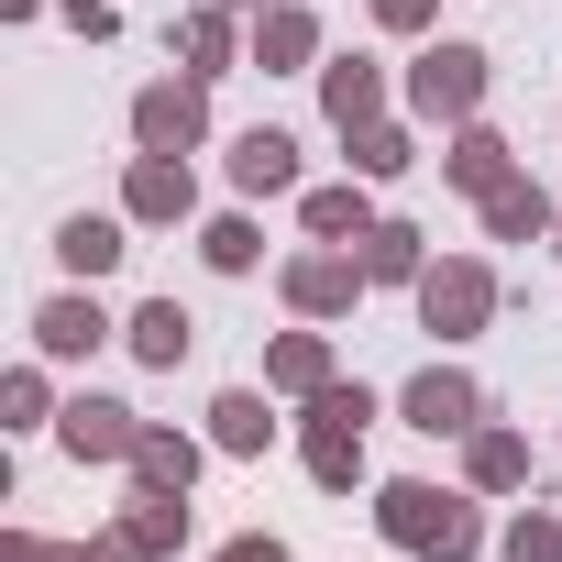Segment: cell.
<instances>
[{"label":"cell","instance_id":"5b68a950","mask_svg":"<svg viewBox=\"0 0 562 562\" xmlns=\"http://www.w3.org/2000/svg\"><path fill=\"white\" fill-rule=\"evenodd\" d=\"M210 144V78H144L133 89V155H199Z\"/></svg>","mask_w":562,"mask_h":562},{"label":"cell","instance_id":"f1b7e54d","mask_svg":"<svg viewBox=\"0 0 562 562\" xmlns=\"http://www.w3.org/2000/svg\"><path fill=\"white\" fill-rule=\"evenodd\" d=\"M496 562H562V507H518L496 529Z\"/></svg>","mask_w":562,"mask_h":562},{"label":"cell","instance_id":"3957f363","mask_svg":"<svg viewBox=\"0 0 562 562\" xmlns=\"http://www.w3.org/2000/svg\"><path fill=\"white\" fill-rule=\"evenodd\" d=\"M408 310H419V331H430L441 353H463L474 331H496L507 288H496V265H485V254H430V276L408 288Z\"/></svg>","mask_w":562,"mask_h":562},{"label":"cell","instance_id":"d590c367","mask_svg":"<svg viewBox=\"0 0 562 562\" xmlns=\"http://www.w3.org/2000/svg\"><path fill=\"white\" fill-rule=\"evenodd\" d=\"M34 12H45V0H0V23H34Z\"/></svg>","mask_w":562,"mask_h":562},{"label":"cell","instance_id":"ba28073f","mask_svg":"<svg viewBox=\"0 0 562 562\" xmlns=\"http://www.w3.org/2000/svg\"><path fill=\"white\" fill-rule=\"evenodd\" d=\"M100 342H122V321L100 310V288H56V299L34 310V353H45V364H89Z\"/></svg>","mask_w":562,"mask_h":562},{"label":"cell","instance_id":"74e56055","mask_svg":"<svg viewBox=\"0 0 562 562\" xmlns=\"http://www.w3.org/2000/svg\"><path fill=\"white\" fill-rule=\"evenodd\" d=\"M551 243H562V232H551Z\"/></svg>","mask_w":562,"mask_h":562},{"label":"cell","instance_id":"7c38bea8","mask_svg":"<svg viewBox=\"0 0 562 562\" xmlns=\"http://www.w3.org/2000/svg\"><path fill=\"white\" fill-rule=\"evenodd\" d=\"M529 474H540L529 430H507V419L463 430V485H474V496H529Z\"/></svg>","mask_w":562,"mask_h":562},{"label":"cell","instance_id":"836d02e7","mask_svg":"<svg viewBox=\"0 0 562 562\" xmlns=\"http://www.w3.org/2000/svg\"><path fill=\"white\" fill-rule=\"evenodd\" d=\"M210 562H288V540H276V529H243V540H221Z\"/></svg>","mask_w":562,"mask_h":562},{"label":"cell","instance_id":"4dcf8cb0","mask_svg":"<svg viewBox=\"0 0 562 562\" xmlns=\"http://www.w3.org/2000/svg\"><path fill=\"white\" fill-rule=\"evenodd\" d=\"M0 562H89V540H45V529H0Z\"/></svg>","mask_w":562,"mask_h":562},{"label":"cell","instance_id":"f546056e","mask_svg":"<svg viewBox=\"0 0 562 562\" xmlns=\"http://www.w3.org/2000/svg\"><path fill=\"white\" fill-rule=\"evenodd\" d=\"M299 463H310L321 496H353L364 485V441H299Z\"/></svg>","mask_w":562,"mask_h":562},{"label":"cell","instance_id":"ac0fdd59","mask_svg":"<svg viewBox=\"0 0 562 562\" xmlns=\"http://www.w3.org/2000/svg\"><path fill=\"white\" fill-rule=\"evenodd\" d=\"M321 111H331V133L386 122V67L375 56H321Z\"/></svg>","mask_w":562,"mask_h":562},{"label":"cell","instance_id":"7402d4cb","mask_svg":"<svg viewBox=\"0 0 562 562\" xmlns=\"http://www.w3.org/2000/svg\"><path fill=\"white\" fill-rule=\"evenodd\" d=\"M353 254H364V288H419V276H430V232L419 221H375Z\"/></svg>","mask_w":562,"mask_h":562},{"label":"cell","instance_id":"cb8c5ba5","mask_svg":"<svg viewBox=\"0 0 562 562\" xmlns=\"http://www.w3.org/2000/svg\"><path fill=\"white\" fill-rule=\"evenodd\" d=\"M299 221H310V243H364V232H375V188H364V177L299 188Z\"/></svg>","mask_w":562,"mask_h":562},{"label":"cell","instance_id":"ffe728a7","mask_svg":"<svg viewBox=\"0 0 562 562\" xmlns=\"http://www.w3.org/2000/svg\"><path fill=\"white\" fill-rule=\"evenodd\" d=\"M122 342H133V364H155V375H177V364L199 353V321H188L177 299H144V310L122 321Z\"/></svg>","mask_w":562,"mask_h":562},{"label":"cell","instance_id":"603a6c76","mask_svg":"<svg viewBox=\"0 0 562 562\" xmlns=\"http://www.w3.org/2000/svg\"><path fill=\"white\" fill-rule=\"evenodd\" d=\"M122 232H133V221H100V210H78V221H56V265L78 276V288H100V276H111V265L133 254Z\"/></svg>","mask_w":562,"mask_h":562},{"label":"cell","instance_id":"2e32d148","mask_svg":"<svg viewBox=\"0 0 562 562\" xmlns=\"http://www.w3.org/2000/svg\"><path fill=\"white\" fill-rule=\"evenodd\" d=\"M210 452L265 463V452H276V386H221V397H210Z\"/></svg>","mask_w":562,"mask_h":562},{"label":"cell","instance_id":"6da1fadb","mask_svg":"<svg viewBox=\"0 0 562 562\" xmlns=\"http://www.w3.org/2000/svg\"><path fill=\"white\" fill-rule=\"evenodd\" d=\"M375 529H386V551H408V562H485V551H496L474 485L441 496V485H419V474H386V485H375Z\"/></svg>","mask_w":562,"mask_h":562},{"label":"cell","instance_id":"d6986e66","mask_svg":"<svg viewBox=\"0 0 562 562\" xmlns=\"http://www.w3.org/2000/svg\"><path fill=\"white\" fill-rule=\"evenodd\" d=\"M474 210H485V243H551V232H562V199H551L529 166H518L496 199H474Z\"/></svg>","mask_w":562,"mask_h":562},{"label":"cell","instance_id":"9c48e42d","mask_svg":"<svg viewBox=\"0 0 562 562\" xmlns=\"http://www.w3.org/2000/svg\"><path fill=\"white\" fill-rule=\"evenodd\" d=\"M254 78H321V12L310 0H265L254 12Z\"/></svg>","mask_w":562,"mask_h":562},{"label":"cell","instance_id":"e0dca14e","mask_svg":"<svg viewBox=\"0 0 562 562\" xmlns=\"http://www.w3.org/2000/svg\"><path fill=\"white\" fill-rule=\"evenodd\" d=\"M199 463H210V430H166V419H144V441H133V485H155V496H188L199 485Z\"/></svg>","mask_w":562,"mask_h":562},{"label":"cell","instance_id":"277c9868","mask_svg":"<svg viewBox=\"0 0 562 562\" xmlns=\"http://www.w3.org/2000/svg\"><path fill=\"white\" fill-rule=\"evenodd\" d=\"M276 299H288L299 321H353V310H364V254H353V243L288 254V265H276Z\"/></svg>","mask_w":562,"mask_h":562},{"label":"cell","instance_id":"1f68e13d","mask_svg":"<svg viewBox=\"0 0 562 562\" xmlns=\"http://www.w3.org/2000/svg\"><path fill=\"white\" fill-rule=\"evenodd\" d=\"M364 23H375V34H430L441 0H364Z\"/></svg>","mask_w":562,"mask_h":562},{"label":"cell","instance_id":"8fae6325","mask_svg":"<svg viewBox=\"0 0 562 562\" xmlns=\"http://www.w3.org/2000/svg\"><path fill=\"white\" fill-rule=\"evenodd\" d=\"M177 67H188V78H232V67H254V23H232L221 0L177 12Z\"/></svg>","mask_w":562,"mask_h":562},{"label":"cell","instance_id":"8992f818","mask_svg":"<svg viewBox=\"0 0 562 562\" xmlns=\"http://www.w3.org/2000/svg\"><path fill=\"white\" fill-rule=\"evenodd\" d=\"M122 221H133V232L199 221V166H188V155H133V166H122Z\"/></svg>","mask_w":562,"mask_h":562},{"label":"cell","instance_id":"d6a6232c","mask_svg":"<svg viewBox=\"0 0 562 562\" xmlns=\"http://www.w3.org/2000/svg\"><path fill=\"white\" fill-rule=\"evenodd\" d=\"M56 12H67L89 45H111V34H122V12H111V0H56Z\"/></svg>","mask_w":562,"mask_h":562},{"label":"cell","instance_id":"30bf717a","mask_svg":"<svg viewBox=\"0 0 562 562\" xmlns=\"http://www.w3.org/2000/svg\"><path fill=\"white\" fill-rule=\"evenodd\" d=\"M56 441L78 452V463H133V441H144V408H122V397H67L56 408Z\"/></svg>","mask_w":562,"mask_h":562},{"label":"cell","instance_id":"83f0119b","mask_svg":"<svg viewBox=\"0 0 562 562\" xmlns=\"http://www.w3.org/2000/svg\"><path fill=\"white\" fill-rule=\"evenodd\" d=\"M0 430H56V386H45V364H12V375H0Z\"/></svg>","mask_w":562,"mask_h":562},{"label":"cell","instance_id":"7a4b0ae2","mask_svg":"<svg viewBox=\"0 0 562 562\" xmlns=\"http://www.w3.org/2000/svg\"><path fill=\"white\" fill-rule=\"evenodd\" d=\"M485 89H496V56H485L474 34H430V45L408 56V78H397V100H408L419 133H463V122L485 111Z\"/></svg>","mask_w":562,"mask_h":562},{"label":"cell","instance_id":"484cf974","mask_svg":"<svg viewBox=\"0 0 562 562\" xmlns=\"http://www.w3.org/2000/svg\"><path fill=\"white\" fill-rule=\"evenodd\" d=\"M111 529H133V540H144V551L166 562V551H188V496H155V485H133Z\"/></svg>","mask_w":562,"mask_h":562},{"label":"cell","instance_id":"e575fe53","mask_svg":"<svg viewBox=\"0 0 562 562\" xmlns=\"http://www.w3.org/2000/svg\"><path fill=\"white\" fill-rule=\"evenodd\" d=\"M89 562H155V551H144L133 529H100V540H89Z\"/></svg>","mask_w":562,"mask_h":562},{"label":"cell","instance_id":"9a60e30c","mask_svg":"<svg viewBox=\"0 0 562 562\" xmlns=\"http://www.w3.org/2000/svg\"><path fill=\"white\" fill-rule=\"evenodd\" d=\"M518 177V144L496 133V122H463L452 144H441V188H463V199H496Z\"/></svg>","mask_w":562,"mask_h":562},{"label":"cell","instance_id":"44dd1931","mask_svg":"<svg viewBox=\"0 0 562 562\" xmlns=\"http://www.w3.org/2000/svg\"><path fill=\"white\" fill-rule=\"evenodd\" d=\"M375 430V386L364 375H331L321 397H299V441H364Z\"/></svg>","mask_w":562,"mask_h":562},{"label":"cell","instance_id":"52a82bcc","mask_svg":"<svg viewBox=\"0 0 562 562\" xmlns=\"http://www.w3.org/2000/svg\"><path fill=\"white\" fill-rule=\"evenodd\" d=\"M397 419L430 430V441H463V430H485V386H474L463 364H419V375L397 386Z\"/></svg>","mask_w":562,"mask_h":562},{"label":"cell","instance_id":"5bb4252c","mask_svg":"<svg viewBox=\"0 0 562 562\" xmlns=\"http://www.w3.org/2000/svg\"><path fill=\"white\" fill-rule=\"evenodd\" d=\"M331 375H342L331 321H299V331H276V342H265V386H276V397H321Z\"/></svg>","mask_w":562,"mask_h":562},{"label":"cell","instance_id":"d4e9b609","mask_svg":"<svg viewBox=\"0 0 562 562\" xmlns=\"http://www.w3.org/2000/svg\"><path fill=\"white\" fill-rule=\"evenodd\" d=\"M342 166H353L364 188L408 177V166H419V122H364V133H342Z\"/></svg>","mask_w":562,"mask_h":562},{"label":"cell","instance_id":"4316f807","mask_svg":"<svg viewBox=\"0 0 562 562\" xmlns=\"http://www.w3.org/2000/svg\"><path fill=\"white\" fill-rule=\"evenodd\" d=\"M199 265H210V276H254V265H265V232H254L243 210H210V221H199Z\"/></svg>","mask_w":562,"mask_h":562},{"label":"cell","instance_id":"4fadbf2b","mask_svg":"<svg viewBox=\"0 0 562 562\" xmlns=\"http://www.w3.org/2000/svg\"><path fill=\"white\" fill-rule=\"evenodd\" d=\"M232 188L243 199H299V133H276V122H254V133H232Z\"/></svg>","mask_w":562,"mask_h":562},{"label":"cell","instance_id":"8d00e7d4","mask_svg":"<svg viewBox=\"0 0 562 562\" xmlns=\"http://www.w3.org/2000/svg\"><path fill=\"white\" fill-rule=\"evenodd\" d=\"M221 12H265V0H221Z\"/></svg>","mask_w":562,"mask_h":562}]
</instances>
